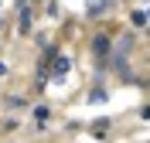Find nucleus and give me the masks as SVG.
Segmentation results:
<instances>
[{
    "mask_svg": "<svg viewBox=\"0 0 150 143\" xmlns=\"http://www.w3.org/2000/svg\"><path fill=\"white\" fill-rule=\"evenodd\" d=\"M48 116H51L48 106H34V119H38V123H48Z\"/></svg>",
    "mask_w": 150,
    "mask_h": 143,
    "instance_id": "4",
    "label": "nucleus"
},
{
    "mask_svg": "<svg viewBox=\"0 0 150 143\" xmlns=\"http://www.w3.org/2000/svg\"><path fill=\"white\" fill-rule=\"evenodd\" d=\"M89 102H106V89H92L89 92Z\"/></svg>",
    "mask_w": 150,
    "mask_h": 143,
    "instance_id": "6",
    "label": "nucleus"
},
{
    "mask_svg": "<svg viewBox=\"0 0 150 143\" xmlns=\"http://www.w3.org/2000/svg\"><path fill=\"white\" fill-rule=\"evenodd\" d=\"M28 31H31V10L21 7V34H28Z\"/></svg>",
    "mask_w": 150,
    "mask_h": 143,
    "instance_id": "3",
    "label": "nucleus"
},
{
    "mask_svg": "<svg viewBox=\"0 0 150 143\" xmlns=\"http://www.w3.org/2000/svg\"><path fill=\"white\" fill-rule=\"evenodd\" d=\"M133 24H137V27H147V14H143V10H133Z\"/></svg>",
    "mask_w": 150,
    "mask_h": 143,
    "instance_id": "5",
    "label": "nucleus"
},
{
    "mask_svg": "<svg viewBox=\"0 0 150 143\" xmlns=\"http://www.w3.org/2000/svg\"><path fill=\"white\" fill-rule=\"evenodd\" d=\"M92 51H96V58H99V61H106V58H109V38H106V34H99V38L92 41Z\"/></svg>",
    "mask_w": 150,
    "mask_h": 143,
    "instance_id": "2",
    "label": "nucleus"
},
{
    "mask_svg": "<svg viewBox=\"0 0 150 143\" xmlns=\"http://www.w3.org/2000/svg\"><path fill=\"white\" fill-rule=\"evenodd\" d=\"M68 68H72V58L55 51V58H51V75H55V78H65V75H68Z\"/></svg>",
    "mask_w": 150,
    "mask_h": 143,
    "instance_id": "1",
    "label": "nucleus"
},
{
    "mask_svg": "<svg viewBox=\"0 0 150 143\" xmlns=\"http://www.w3.org/2000/svg\"><path fill=\"white\" fill-rule=\"evenodd\" d=\"M0 75H7V65H4V61H0Z\"/></svg>",
    "mask_w": 150,
    "mask_h": 143,
    "instance_id": "7",
    "label": "nucleus"
}]
</instances>
